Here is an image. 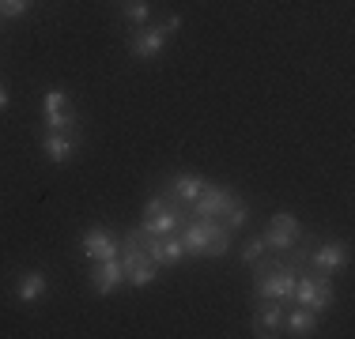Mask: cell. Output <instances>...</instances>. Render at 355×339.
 <instances>
[{
    "mask_svg": "<svg viewBox=\"0 0 355 339\" xmlns=\"http://www.w3.org/2000/svg\"><path fill=\"white\" fill-rule=\"evenodd\" d=\"M291 298L314 313H325L333 305V283H329V275H302V279H295Z\"/></svg>",
    "mask_w": 355,
    "mask_h": 339,
    "instance_id": "obj_2",
    "label": "cell"
},
{
    "mask_svg": "<svg viewBox=\"0 0 355 339\" xmlns=\"http://www.w3.org/2000/svg\"><path fill=\"white\" fill-rule=\"evenodd\" d=\"M80 249H83V257L87 260H110V257H117V249H121V237H117L114 230H106V226H91V230H83L80 237Z\"/></svg>",
    "mask_w": 355,
    "mask_h": 339,
    "instance_id": "obj_9",
    "label": "cell"
},
{
    "mask_svg": "<svg viewBox=\"0 0 355 339\" xmlns=\"http://www.w3.org/2000/svg\"><path fill=\"white\" fill-rule=\"evenodd\" d=\"M46 275L42 271H23L19 275V283H15V298L19 302H27V305H35V302H42L46 298Z\"/></svg>",
    "mask_w": 355,
    "mask_h": 339,
    "instance_id": "obj_15",
    "label": "cell"
},
{
    "mask_svg": "<svg viewBox=\"0 0 355 339\" xmlns=\"http://www.w3.org/2000/svg\"><path fill=\"white\" fill-rule=\"evenodd\" d=\"M4 106H8V91L0 87V109H4Z\"/></svg>",
    "mask_w": 355,
    "mask_h": 339,
    "instance_id": "obj_24",
    "label": "cell"
},
{
    "mask_svg": "<svg viewBox=\"0 0 355 339\" xmlns=\"http://www.w3.org/2000/svg\"><path fill=\"white\" fill-rule=\"evenodd\" d=\"M121 283H125V268H121L117 257L98 260V268L91 271V286H95V294H114Z\"/></svg>",
    "mask_w": 355,
    "mask_h": 339,
    "instance_id": "obj_12",
    "label": "cell"
},
{
    "mask_svg": "<svg viewBox=\"0 0 355 339\" xmlns=\"http://www.w3.org/2000/svg\"><path fill=\"white\" fill-rule=\"evenodd\" d=\"M261 237H265L268 249L284 253V249H291V245L302 237V223L295 215H287V211H280V215L268 219V226H265V234H261Z\"/></svg>",
    "mask_w": 355,
    "mask_h": 339,
    "instance_id": "obj_5",
    "label": "cell"
},
{
    "mask_svg": "<svg viewBox=\"0 0 355 339\" xmlns=\"http://www.w3.org/2000/svg\"><path fill=\"white\" fill-rule=\"evenodd\" d=\"M166 38H171V34H166L163 27H151V23L132 27V34H129V53L137 57V61H155V57L163 53Z\"/></svg>",
    "mask_w": 355,
    "mask_h": 339,
    "instance_id": "obj_7",
    "label": "cell"
},
{
    "mask_svg": "<svg viewBox=\"0 0 355 339\" xmlns=\"http://www.w3.org/2000/svg\"><path fill=\"white\" fill-rule=\"evenodd\" d=\"M216 223H219V219H197V215H189L182 223V230H178V237H182V249L189 253V257H205L208 241H212Z\"/></svg>",
    "mask_w": 355,
    "mask_h": 339,
    "instance_id": "obj_8",
    "label": "cell"
},
{
    "mask_svg": "<svg viewBox=\"0 0 355 339\" xmlns=\"http://www.w3.org/2000/svg\"><path fill=\"white\" fill-rule=\"evenodd\" d=\"M148 257L155 260L159 268H166V264H178V260L185 257V249H182V237H178V234L151 237V241H148Z\"/></svg>",
    "mask_w": 355,
    "mask_h": 339,
    "instance_id": "obj_13",
    "label": "cell"
},
{
    "mask_svg": "<svg viewBox=\"0 0 355 339\" xmlns=\"http://www.w3.org/2000/svg\"><path fill=\"white\" fill-rule=\"evenodd\" d=\"M284 324H287V332H291V336H314L318 332V313L306 309V305H299V309H291L284 317Z\"/></svg>",
    "mask_w": 355,
    "mask_h": 339,
    "instance_id": "obj_16",
    "label": "cell"
},
{
    "mask_svg": "<svg viewBox=\"0 0 355 339\" xmlns=\"http://www.w3.org/2000/svg\"><path fill=\"white\" fill-rule=\"evenodd\" d=\"M80 140H83L80 125H76V129H69V132H46V136H42V151H46V158H49L53 166H69L72 158H76Z\"/></svg>",
    "mask_w": 355,
    "mask_h": 339,
    "instance_id": "obj_6",
    "label": "cell"
},
{
    "mask_svg": "<svg viewBox=\"0 0 355 339\" xmlns=\"http://www.w3.org/2000/svg\"><path fill=\"white\" fill-rule=\"evenodd\" d=\"M348 264H352V249L344 241H321L310 249V260H306V268L318 271V275H336Z\"/></svg>",
    "mask_w": 355,
    "mask_h": 339,
    "instance_id": "obj_3",
    "label": "cell"
},
{
    "mask_svg": "<svg viewBox=\"0 0 355 339\" xmlns=\"http://www.w3.org/2000/svg\"><path fill=\"white\" fill-rule=\"evenodd\" d=\"M268 245H265V237H253V241L246 245V249H242V264H257L261 257H268Z\"/></svg>",
    "mask_w": 355,
    "mask_h": 339,
    "instance_id": "obj_21",
    "label": "cell"
},
{
    "mask_svg": "<svg viewBox=\"0 0 355 339\" xmlns=\"http://www.w3.org/2000/svg\"><path fill=\"white\" fill-rule=\"evenodd\" d=\"M253 268V291H257V298H265V302H287L291 298V291H295V271H287L280 264V257H261L257 264H250Z\"/></svg>",
    "mask_w": 355,
    "mask_h": 339,
    "instance_id": "obj_1",
    "label": "cell"
},
{
    "mask_svg": "<svg viewBox=\"0 0 355 339\" xmlns=\"http://www.w3.org/2000/svg\"><path fill=\"white\" fill-rule=\"evenodd\" d=\"M205 177L200 174H178V177H171V185H166V196L171 200H178V203H193L200 196V189H205Z\"/></svg>",
    "mask_w": 355,
    "mask_h": 339,
    "instance_id": "obj_14",
    "label": "cell"
},
{
    "mask_svg": "<svg viewBox=\"0 0 355 339\" xmlns=\"http://www.w3.org/2000/svg\"><path fill=\"white\" fill-rule=\"evenodd\" d=\"M159 264L151 257H140V260H132L129 268H125V283H132V286H148V283H155V271Z\"/></svg>",
    "mask_w": 355,
    "mask_h": 339,
    "instance_id": "obj_17",
    "label": "cell"
},
{
    "mask_svg": "<svg viewBox=\"0 0 355 339\" xmlns=\"http://www.w3.org/2000/svg\"><path fill=\"white\" fill-rule=\"evenodd\" d=\"M31 8V0H0V19H19Z\"/></svg>",
    "mask_w": 355,
    "mask_h": 339,
    "instance_id": "obj_22",
    "label": "cell"
},
{
    "mask_svg": "<svg viewBox=\"0 0 355 339\" xmlns=\"http://www.w3.org/2000/svg\"><path fill=\"white\" fill-rule=\"evenodd\" d=\"M231 234H234V230L223 223V219H219L216 230H212V241H208V253H205V257H223V253L231 249Z\"/></svg>",
    "mask_w": 355,
    "mask_h": 339,
    "instance_id": "obj_19",
    "label": "cell"
},
{
    "mask_svg": "<svg viewBox=\"0 0 355 339\" xmlns=\"http://www.w3.org/2000/svg\"><path fill=\"white\" fill-rule=\"evenodd\" d=\"M280 328H284V309H280V302L257 298V309H253V336L268 339V336H280Z\"/></svg>",
    "mask_w": 355,
    "mask_h": 339,
    "instance_id": "obj_11",
    "label": "cell"
},
{
    "mask_svg": "<svg viewBox=\"0 0 355 339\" xmlns=\"http://www.w3.org/2000/svg\"><path fill=\"white\" fill-rule=\"evenodd\" d=\"M246 219H250L246 200H239V196H234L231 203H227V211H223V223L231 226V230H239V226H246Z\"/></svg>",
    "mask_w": 355,
    "mask_h": 339,
    "instance_id": "obj_20",
    "label": "cell"
},
{
    "mask_svg": "<svg viewBox=\"0 0 355 339\" xmlns=\"http://www.w3.org/2000/svg\"><path fill=\"white\" fill-rule=\"evenodd\" d=\"M159 27H163L166 34H174L178 27H182V15H178V12H174V15H166V19H163V23H159Z\"/></svg>",
    "mask_w": 355,
    "mask_h": 339,
    "instance_id": "obj_23",
    "label": "cell"
},
{
    "mask_svg": "<svg viewBox=\"0 0 355 339\" xmlns=\"http://www.w3.org/2000/svg\"><path fill=\"white\" fill-rule=\"evenodd\" d=\"M121 19L129 27H144L151 19V0H121Z\"/></svg>",
    "mask_w": 355,
    "mask_h": 339,
    "instance_id": "obj_18",
    "label": "cell"
},
{
    "mask_svg": "<svg viewBox=\"0 0 355 339\" xmlns=\"http://www.w3.org/2000/svg\"><path fill=\"white\" fill-rule=\"evenodd\" d=\"M231 189H223V185H205L200 189V196L189 203V215H197V219H223V211H227V203H231Z\"/></svg>",
    "mask_w": 355,
    "mask_h": 339,
    "instance_id": "obj_10",
    "label": "cell"
},
{
    "mask_svg": "<svg viewBox=\"0 0 355 339\" xmlns=\"http://www.w3.org/2000/svg\"><path fill=\"white\" fill-rule=\"evenodd\" d=\"M42 109H46V132H69L76 129V113L69 106V95H64L61 87H49L46 98H42Z\"/></svg>",
    "mask_w": 355,
    "mask_h": 339,
    "instance_id": "obj_4",
    "label": "cell"
}]
</instances>
